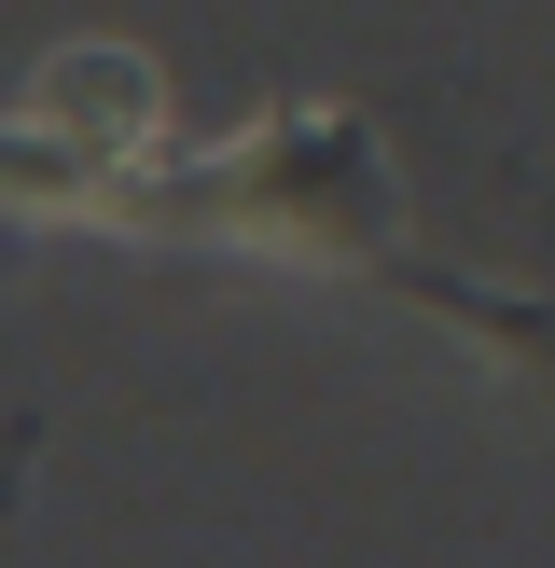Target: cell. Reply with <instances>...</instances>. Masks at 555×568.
Masks as SVG:
<instances>
[{"mask_svg": "<svg viewBox=\"0 0 555 568\" xmlns=\"http://www.w3.org/2000/svg\"><path fill=\"white\" fill-rule=\"evenodd\" d=\"M139 209H181V222H209V236L264 250V264L389 277L403 305L458 320L472 347H500V361H555V292H514L500 264H458V250H431V222H416V166H403V125H389L375 98H305V111H264L236 153L181 166V181H167V194H139Z\"/></svg>", "mask_w": 555, "mask_h": 568, "instance_id": "6da1fadb", "label": "cell"}]
</instances>
